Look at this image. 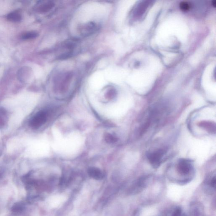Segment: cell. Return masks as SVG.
I'll return each instance as SVG.
<instances>
[{"label":"cell","mask_w":216,"mask_h":216,"mask_svg":"<svg viewBox=\"0 0 216 216\" xmlns=\"http://www.w3.org/2000/svg\"><path fill=\"white\" fill-rule=\"evenodd\" d=\"M166 153V149H160L149 153L147 158L153 167L158 168L162 163Z\"/></svg>","instance_id":"1"},{"label":"cell","mask_w":216,"mask_h":216,"mask_svg":"<svg viewBox=\"0 0 216 216\" xmlns=\"http://www.w3.org/2000/svg\"><path fill=\"white\" fill-rule=\"evenodd\" d=\"M178 173L182 176H187L193 172V165L191 160L181 159L178 161L177 165Z\"/></svg>","instance_id":"2"},{"label":"cell","mask_w":216,"mask_h":216,"mask_svg":"<svg viewBox=\"0 0 216 216\" xmlns=\"http://www.w3.org/2000/svg\"><path fill=\"white\" fill-rule=\"evenodd\" d=\"M47 119V113L44 111H40L34 116L30 120V126L33 128H39L45 123Z\"/></svg>","instance_id":"3"},{"label":"cell","mask_w":216,"mask_h":216,"mask_svg":"<svg viewBox=\"0 0 216 216\" xmlns=\"http://www.w3.org/2000/svg\"><path fill=\"white\" fill-rule=\"evenodd\" d=\"M97 26L93 22H90L84 25L80 28V32L82 36H89L96 31Z\"/></svg>","instance_id":"4"},{"label":"cell","mask_w":216,"mask_h":216,"mask_svg":"<svg viewBox=\"0 0 216 216\" xmlns=\"http://www.w3.org/2000/svg\"><path fill=\"white\" fill-rule=\"evenodd\" d=\"M88 173L90 177L96 180H101L104 177L103 173L96 168H90L88 170Z\"/></svg>","instance_id":"5"},{"label":"cell","mask_w":216,"mask_h":216,"mask_svg":"<svg viewBox=\"0 0 216 216\" xmlns=\"http://www.w3.org/2000/svg\"><path fill=\"white\" fill-rule=\"evenodd\" d=\"M55 6V4L53 2L48 1L43 4L41 5L39 7V10L42 12H46L51 10Z\"/></svg>","instance_id":"6"},{"label":"cell","mask_w":216,"mask_h":216,"mask_svg":"<svg viewBox=\"0 0 216 216\" xmlns=\"http://www.w3.org/2000/svg\"><path fill=\"white\" fill-rule=\"evenodd\" d=\"M7 18L11 22H18L21 21L22 17L18 12H13L9 14L7 16Z\"/></svg>","instance_id":"7"},{"label":"cell","mask_w":216,"mask_h":216,"mask_svg":"<svg viewBox=\"0 0 216 216\" xmlns=\"http://www.w3.org/2000/svg\"><path fill=\"white\" fill-rule=\"evenodd\" d=\"M105 140L107 143L113 144L117 141L118 138L111 133H107L105 136Z\"/></svg>","instance_id":"8"},{"label":"cell","mask_w":216,"mask_h":216,"mask_svg":"<svg viewBox=\"0 0 216 216\" xmlns=\"http://www.w3.org/2000/svg\"><path fill=\"white\" fill-rule=\"evenodd\" d=\"M24 205L22 203H17L15 204L12 208V211L13 213L18 214L21 213L24 209Z\"/></svg>","instance_id":"9"},{"label":"cell","mask_w":216,"mask_h":216,"mask_svg":"<svg viewBox=\"0 0 216 216\" xmlns=\"http://www.w3.org/2000/svg\"><path fill=\"white\" fill-rule=\"evenodd\" d=\"M7 113L5 110L0 109V127L4 126L6 122Z\"/></svg>","instance_id":"10"},{"label":"cell","mask_w":216,"mask_h":216,"mask_svg":"<svg viewBox=\"0 0 216 216\" xmlns=\"http://www.w3.org/2000/svg\"><path fill=\"white\" fill-rule=\"evenodd\" d=\"M38 36V34L35 32H28L23 34L22 39L24 40L31 39L36 38Z\"/></svg>","instance_id":"11"},{"label":"cell","mask_w":216,"mask_h":216,"mask_svg":"<svg viewBox=\"0 0 216 216\" xmlns=\"http://www.w3.org/2000/svg\"><path fill=\"white\" fill-rule=\"evenodd\" d=\"M182 211L179 207H177L174 209L171 212L169 216H182Z\"/></svg>","instance_id":"12"},{"label":"cell","mask_w":216,"mask_h":216,"mask_svg":"<svg viewBox=\"0 0 216 216\" xmlns=\"http://www.w3.org/2000/svg\"><path fill=\"white\" fill-rule=\"evenodd\" d=\"M190 7L191 6H190V4H189L187 2H182L180 4L181 9H182V10L185 11L189 10Z\"/></svg>","instance_id":"13"},{"label":"cell","mask_w":216,"mask_h":216,"mask_svg":"<svg viewBox=\"0 0 216 216\" xmlns=\"http://www.w3.org/2000/svg\"><path fill=\"white\" fill-rule=\"evenodd\" d=\"M210 185H211V186H212V187H215V185H216V178L215 177H213V178H212V179L211 180V181H210Z\"/></svg>","instance_id":"14"}]
</instances>
